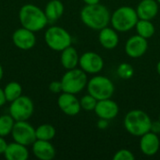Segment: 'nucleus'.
<instances>
[{
  "instance_id": "2eb2a0df",
  "label": "nucleus",
  "mask_w": 160,
  "mask_h": 160,
  "mask_svg": "<svg viewBox=\"0 0 160 160\" xmlns=\"http://www.w3.org/2000/svg\"><path fill=\"white\" fill-rule=\"evenodd\" d=\"M159 148L160 140L158 134L149 131L141 136L140 149L143 155L147 157H153L158 154Z\"/></svg>"
},
{
  "instance_id": "bb28decb",
  "label": "nucleus",
  "mask_w": 160,
  "mask_h": 160,
  "mask_svg": "<svg viewBox=\"0 0 160 160\" xmlns=\"http://www.w3.org/2000/svg\"><path fill=\"white\" fill-rule=\"evenodd\" d=\"M97 103H98V100L93 96H91L90 94H87V95L83 96L80 99V104H81L82 110H84L86 112L94 111L95 108H96Z\"/></svg>"
},
{
  "instance_id": "f257e3e1",
  "label": "nucleus",
  "mask_w": 160,
  "mask_h": 160,
  "mask_svg": "<svg viewBox=\"0 0 160 160\" xmlns=\"http://www.w3.org/2000/svg\"><path fill=\"white\" fill-rule=\"evenodd\" d=\"M109 9L100 3L95 5H85L80 13L81 20L87 27L94 30H100L109 25L111 22Z\"/></svg>"
},
{
  "instance_id": "b1692460",
  "label": "nucleus",
  "mask_w": 160,
  "mask_h": 160,
  "mask_svg": "<svg viewBox=\"0 0 160 160\" xmlns=\"http://www.w3.org/2000/svg\"><path fill=\"white\" fill-rule=\"evenodd\" d=\"M56 134V130L53 126L50 124H42L36 128L37 140L42 141H52Z\"/></svg>"
},
{
  "instance_id": "e433bc0d",
  "label": "nucleus",
  "mask_w": 160,
  "mask_h": 160,
  "mask_svg": "<svg viewBox=\"0 0 160 160\" xmlns=\"http://www.w3.org/2000/svg\"><path fill=\"white\" fill-rule=\"evenodd\" d=\"M157 1H158V3L160 5V0H157Z\"/></svg>"
},
{
  "instance_id": "f704fd0d",
  "label": "nucleus",
  "mask_w": 160,
  "mask_h": 160,
  "mask_svg": "<svg viewBox=\"0 0 160 160\" xmlns=\"http://www.w3.org/2000/svg\"><path fill=\"white\" fill-rule=\"evenodd\" d=\"M3 76H4V69H3L2 65L0 64V81L3 79Z\"/></svg>"
},
{
  "instance_id": "423d86ee",
  "label": "nucleus",
  "mask_w": 160,
  "mask_h": 160,
  "mask_svg": "<svg viewBox=\"0 0 160 160\" xmlns=\"http://www.w3.org/2000/svg\"><path fill=\"white\" fill-rule=\"evenodd\" d=\"M87 92L97 100L111 98L114 93V84L106 76L97 75L91 78L86 85Z\"/></svg>"
},
{
  "instance_id": "5701e85b",
  "label": "nucleus",
  "mask_w": 160,
  "mask_h": 160,
  "mask_svg": "<svg viewBox=\"0 0 160 160\" xmlns=\"http://www.w3.org/2000/svg\"><path fill=\"white\" fill-rule=\"evenodd\" d=\"M22 85L17 82H8L4 88V94L8 102H11L21 97L22 94Z\"/></svg>"
},
{
  "instance_id": "4468645a",
  "label": "nucleus",
  "mask_w": 160,
  "mask_h": 160,
  "mask_svg": "<svg viewBox=\"0 0 160 160\" xmlns=\"http://www.w3.org/2000/svg\"><path fill=\"white\" fill-rule=\"evenodd\" d=\"M94 112L98 118L106 119L110 121L118 115L119 106L114 100L111 98L101 99V100H98Z\"/></svg>"
},
{
  "instance_id": "20e7f679",
  "label": "nucleus",
  "mask_w": 160,
  "mask_h": 160,
  "mask_svg": "<svg viewBox=\"0 0 160 160\" xmlns=\"http://www.w3.org/2000/svg\"><path fill=\"white\" fill-rule=\"evenodd\" d=\"M139 17L135 8L123 6L118 8L111 15L112 27L114 28L117 32H128L136 26Z\"/></svg>"
},
{
  "instance_id": "1a4fd4ad",
  "label": "nucleus",
  "mask_w": 160,
  "mask_h": 160,
  "mask_svg": "<svg viewBox=\"0 0 160 160\" xmlns=\"http://www.w3.org/2000/svg\"><path fill=\"white\" fill-rule=\"evenodd\" d=\"M14 142L25 146L32 145L37 140L36 128L27 121H16L11 131Z\"/></svg>"
},
{
  "instance_id": "72a5a7b5",
  "label": "nucleus",
  "mask_w": 160,
  "mask_h": 160,
  "mask_svg": "<svg viewBox=\"0 0 160 160\" xmlns=\"http://www.w3.org/2000/svg\"><path fill=\"white\" fill-rule=\"evenodd\" d=\"M85 5H95V4H98L100 2V0H82Z\"/></svg>"
},
{
  "instance_id": "cd10ccee",
  "label": "nucleus",
  "mask_w": 160,
  "mask_h": 160,
  "mask_svg": "<svg viewBox=\"0 0 160 160\" xmlns=\"http://www.w3.org/2000/svg\"><path fill=\"white\" fill-rule=\"evenodd\" d=\"M113 160H134L135 159V156L134 154L128 150V149H121L119 151H117L113 158Z\"/></svg>"
},
{
  "instance_id": "0eeeda50",
  "label": "nucleus",
  "mask_w": 160,
  "mask_h": 160,
  "mask_svg": "<svg viewBox=\"0 0 160 160\" xmlns=\"http://www.w3.org/2000/svg\"><path fill=\"white\" fill-rule=\"evenodd\" d=\"M44 39L47 46L55 52H62L72 43L70 34L65 28L55 25L51 26L46 30Z\"/></svg>"
},
{
  "instance_id": "39448f33",
  "label": "nucleus",
  "mask_w": 160,
  "mask_h": 160,
  "mask_svg": "<svg viewBox=\"0 0 160 160\" xmlns=\"http://www.w3.org/2000/svg\"><path fill=\"white\" fill-rule=\"evenodd\" d=\"M87 82V73H85L82 68H77L68 69L61 79L63 92L74 95L82 92L86 87Z\"/></svg>"
},
{
  "instance_id": "4c0bfd02",
  "label": "nucleus",
  "mask_w": 160,
  "mask_h": 160,
  "mask_svg": "<svg viewBox=\"0 0 160 160\" xmlns=\"http://www.w3.org/2000/svg\"><path fill=\"white\" fill-rule=\"evenodd\" d=\"M158 120H159V122H160V114H159V117H158Z\"/></svg>"
},
{
  "instance_id": "473e14b6",
  "label": "nucleus",
  "mask_w": 160,
  "mask_h": 160,
  "mask_svg": "<svg viewBox=\"0 0 160 160\" xmlns=\"http://www.w3.org/2000/svg\"><path fill=\"white\" fill-rule=\"evenodd\" d=\"M6 102H7V99H6L5 94H4V89H2L0 87V108L2 106H4Z\"/></svg>"
},
{
  "instance_id": "2f4dec72",
  "label": "nucleus",
  "mask_w": 160,
  "mask_h": 160,
  "mask_svg": "<svg viewBox=\"0 0 160 160\" xmlns=\"http://www.w3.org/2000/svg\"><path fill=\"white\" fill-rule=\"evenodd\" d=\"M8 144V143H7V141L5 140V138L0 136V155H4Z\"/></svg>"
},
{
  "instance_id": "7c9ffc66",
  "label": "nucleus",
  "mask_w": 160,
  "mask_h": 160,
  "mask_svg": "<svg viewBox=\"0 0 160 160\" xmlns=\"http://www.w3.org/2000/svg\"><path fill=\"white\" fill-rule=\"evenodd\" d=\"M97 126H98V128L99 129H106V128L109 127V120L99 118V120L98 121Z\"/></svg>"
},
{
  "instance_id": "aec40b11",
  "label": "nucleus",
  "mask_w": 160,
  "mask_h": 160,
  "mask_svg": "<svg viewBox=\"0 0 160 160\" xmlns=\"http://www.w3.org/2000/svg\"><path fill=\"white\" fill-rule=\"evenodd\" d=\"M79 60H80L79 53L77 50L71 45L61 52L60 61L63 68H66L67 70L77 68V66L79 65Z\"/></svg>"
},
{
  "instance_id": "f8f14e48",
  "label": "nucleus",
  "mask_w": 160,
  "mask_h": 160,
  "mask_svg": "<svg viewBox=\"0 0 160 160\" xmlns=\"http://www.w3.org/2000/svg\"><path fill=\"white\" fill-rule=\"evenodd\" d=\"M148 49V41L146 38L138 34L130 37L125 45V52L130 58H140L145 54Z\"/></svg>"
},
{
  "instance_id": "c756f323",
  "label": "nucleus",
  "mask_w": 160,
  "mask_h": 160,
  "mask_svg": "<svg viewBox=\"0 0 160 160\" xmlns=\"http://www.w3.org/2000/svg\"><path fill=\"white\" fill-rule=\"evenodd\" d=\"M150 131L156 133V134H159L160 133V122L159 120L158 121H152V124H151V128H150Z\"/></svg>"
},
{
  "instance_id": "6ab92c4d",
  "label": "nucleus",
  "mask_w": 160,
  "mask_h": 160,
  "mask_svg": "<svg viewBox=\"0 0 160 160\" xmlns=\"http://www.w3.org/2000/svg\"><path fill=\"white\" fill-rule=\"evenodd\" d=\"M4 157L8 160H26L29 158V151L27 146L14 142L8 144Z\"/></svg>"
},
{
  "instance_id": "393cba45",
  "label": "nucleus",
  "mask_w": 160,
  "mask_h": 160,
  "mask_svg": "<svg viewBox=\"0 0 160 160\" xmlns=\"http://www.w3.org/2000/svg\"><path fill=\"white\" fill-rule=\"evenodd\" d=\"M15 120L10 114H3L0 116V136L6 137L11 134Z\"/></svg>"
},
{
  "instance_id": "412c9836",
  "label": "nucleus",
  "mask_w": 160,
  "mask_h": 160,
  "mask_svg": "<svg viewBox=\"0 0 160 160\" xmlns=\"http://www.w3.org/2000/svg\"><path fill=\"white\" fill-rule=\"evenodd\" d=\"M64 5L60 0H51L47 3L44 12L49 22H55L59 20L64 14Z\"/></svg>"
},
{
  "instance_id": "ddd939ff",
  "label": "nucleus",
  "mask_w": 160,
  "mask_h": 160,
  "mask_svg": "<svg viewBox=\"0 0 160 160\" xmlns=\"http://www.w3.org/2000/svg\"><path fill=\"white\" fill-rule=\"evenodd\" d=\"M57 105L60 110L68 116H75L82 110L80 100L76 98V96L67 92H62L59 95Z\"/></svg>"
},
{
  "instance_id": "f3484780",
  "label": "nucleus",
  "mask_w": 160,
  "mask_h": 160,
  "mask_svg": "<svg viewBox=\"0 0 160 160\" xmlns=\"http://www.w3.org/2000/svg\"><path fill=\"white\" fill-rule=\"evenodd\" d=\"M159 4L157 0H142L136 8L139 19L152 21L158 13Z\"/></svg>"
},
{
  "instance_id": "f03ea898",
  "label": "nucleus",
  "mask_w": 160,
  "mask_h": 160,
  "mask_svg": "<svg viewBox=\"0 0 160 160\" xmlns=\"http://www.w3.org/2000/svg\"><path fill=\"white\" fill-rule=\"evenodd\" d=\"M19 20L22 27L35 33L42 30L49 22L44 10L33 4H25L21 8Z\"/></svg>"
},
{
  "instance_id": "c85d7f7f",
  "label": "nucleus",
  "mask_w": 160,
  "mask_h": 160,
  "mask_svg": "<svg viewBox=\"0 0 160 160\" xmlns=\"http://www.w3.org/2000/svg\"><path fill=\"white\" fill-rule=\"evenodd\" d=\"M49 90L53 94H59L63 92L61 81H53L49 84Z\"/></svg>"
},
{
  "instance_id": "a878e982",
  "label": "nucleus",
  "mask_w": 160,
  "mask_h": 160,
  "mask_svg": "<svg viewBox=\"0 0 160 160\" xmlns=\"http://www.w3.org/2000/svg\"><path fill=\"white\" fill-rule=\"evenodd\" d=\"M116 73L119 78L123 80H128L134 75V68L128 63H121L116 69Z\"/></svg>"
},
{
  "instance_id": "4be33fe9",
  "label": "nucleus",
  "mask_w": 160,
  "mask_h": 160,
  "mask_svg": "<svg viewBox=\"0 0 160 160\" xmlns=\"http://www.w3.org/2000/svg\"><path fill=\"white\" fill-rule=\"evenodd\" d=\"M135 28H136L137 34L146 39L152 38L156 31L155 25L151 21L142 20V19H139V21L136 23Z\"/></svg>"
},
{
  "instance_id": "6e6552de",
  "label": "nucleus",
  "mask_w": 160,
  "mask_h": 160,
  "mask_svg": "<svg viewBox=\"0 0 160 160\" xmlns=\"http://www.w3.org/2000/svg\"><path fill=\"white\" fill-rule=\"evenodd\" d=\"M9 114L15 121H27L34 113V103L27 96H21L10 102Z\"/></svg>"
},
{
  "instance_id": "c9c22d12",
  "label": "nucleus",
  "mask_w": 160,
  "mask_h": 160,
  "mask_svg": "<svg viewBox=\"0 0 160 160\" xmlns=\"http://www.w3.org/2000/svg\"><path fill=\"white\" fill-rule=\"evenodd\" d=\"M157 71H158V75L160 76V60L158 62V64H157Z\"/></svg>"
},
{
  "instance_id": "9d476101",
  "label": "nucleus",
  "mask_w": 160,
  "mask_h": 160,
  "mask_svg": "<svg viewBox=\"0 0 160 160\" xmlns=\"http://www.w3.org/2000/svg\"><path fill=\"white\" fill-rule=\"evenodd\" d=\"M79 66L87 74H98L104 68V60L95 52H86L80 56Z\"/></svg>"
},
{
  "instance_id": "dca6fc26",
  "label": "nucleus",
  "mask_w": 160,
  "mask_h": 160,
  "mask_svg": "<svg viewBox=\"0 0 160 160\" xmlns=\"http://www.w3.org/2000/svg\"><path fill=\"white\" fill-rule=\"evenodd\" d=\"M34 156L40 160H52L55 157V148L50 141L36 140L32 144Z\"/></svg>"
},
{
  "instance_id": "a211bd4d",
  "label": "nucleus",
  "mask_w": 160,
  "mask_h": 160,
  "mask_svg": "<svg viewBox=\"0 0 160 160\" xmlns=\"http://www.w3.org/2000/svg\"><path fill=\"white\" fill-rule=\"evenodd\" d=\"M98 40L100 45L106 50H113L118 46L119 36L117 31L112 28L106 26L99 30Z\"/></svg>"
},
{
  "instance_id": "7ed1b4c3",
  "label": "nucleus",
  "mask_w": 160,
  "mask_h": 160,
  "mask_svg": "<svg viewBox=\"0 0 160 160\" xmlns=\"http://www.w3.org/2000/svg\"><path fill=\"white\" fill-rule=\"evenodd\" d=\"M152 120L150 116L142 110H132L128 112L124 119L126 130L136 137H141L150 131Z\"/></svg>"
},
{
  "instance_id": "9b49d317",
  "label": "nucleus",
  "mask_w": 160,
  "mask_h": 160,
  "mask_svg": "<svg viewBox=\"0 0 160 160\" xmlns=\"http://www.w3.org/2000/svg\"><path fill=\"white\" fill-rule=\"evenodd\" d=\"M12 41L18 49L28 51L36 45L37 38L35 32L22 26L21 28L15 30L12 34Z\"/></svg>"
}]
</instances>
